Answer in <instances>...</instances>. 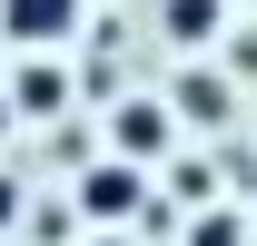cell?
I'll list each match as a JSON object with an SVG mask.
<instances>
[{
	"mask_svg": "<svg viewBox=\"0 0 257 246\" xmlns=\"http://www.w3.org/2000/svg\"><path fill=\"white\" fill-rule=\"evenodd\" d=\"M79 197H89L99 216H128V207H139V178H128V168H99V178L79 187Z\"/></svg>",
	"mask_w": 257,
	"mask_h": 246,
	"instance_id": "obj_2",
	"label": "cell"
},
{
	"mask_svg": "<svg viewBox=\"0 0 257 246\" xmlns=\"http://www.w3.org/2000/svg\"><path fill=\"white\" fill-rule=\"evenodd\" d=\"M69 20H79V0H0V30H20V40H60Z\"/></svg>",
	"mask_w": 257,
	"mask_h": 246,
	"instance_id": "obj_1",
	"label": "cell"
},
{
	"mask_svg": "<svg viewBox=\"0 0 257 246\" xmlns=\"http://www.w3.org/2000/svg\"><path fill=\"white\" fill-rule=\"evenodd\" d=\"M208 20H218V0H168V30L178 40H208Z\"/></svg>",
	"mask_w": 257,
	"mask_h": 246,
	"instance_id": "obj_4",
	"label": "cell"
},
{
	"mask_svg": "<svg viewBox=\"0 0 257 246\" xmlns=\"http://www.w3.org/2000/svg\"><path fill=\"white\" fill-rule=\"evenodd\" d=\"M10 216H20V187H10V178H0V226H10Z\"/></svg>",
	"mask_w": 257,
	"mask_h": 246,
	"instance_id": "obj_5",
	"label": "cell"
},
{
	"mask_svg": "<svg viewBox=\"0 0 257 246\" xmlns=\"http://www.w3.org/2000/svg\"><path fill=\"white\" fill-rule=\"evenodd\" d=\"M0 118H10V108H0Z\"/></svg>",
	"mask_w": 257,
	"mask_h": 246,
	"instance_id": "obj_6",
	"label": "cell"
},
{
	"mask_svg": "<svg viewBox=\"0 0 257 246\" xmlns=\"http://www.w3.org/2000/svg\"><path fill=\"white\" fill-rule=\"evenodd\" d=\"M119 148L128 158H159L168 148V118H159V108H128V118H119Z\"/></svg>",
	"mask_w": 257,
	"mask_h": 246,
	"instance_id": "obj_3",
	"label": "cell"
}]
</instances>
